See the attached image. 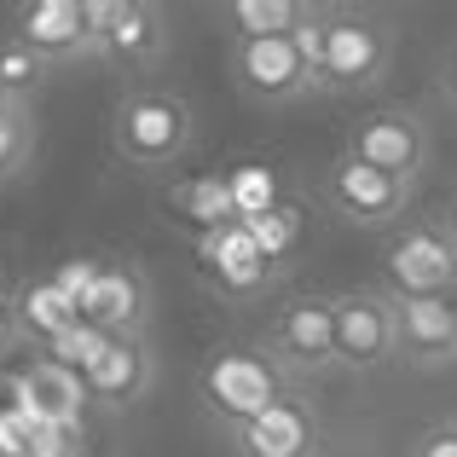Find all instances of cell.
Instances as JSON below:
<instances>
[{"label": "cell", "instance_id": "cell-28", "mask_svg": "<svg viewBox=\"0 0 457 457\" xmlns=\"http://www.w3.org/2000/svg\"><path fill=\"white\" fill-rule=\"evenodd\" d=\"M446 232H452V244H457V203H452V214H446Z\"/></svg>", "mask_w": 457, "mask_h": 457}, {"label": "cell", "instance_id": "cell-26", "mask_svg": "<svg viewBox=\"0 0 457 457\" xmlns=\"http://www.w3.org/2000/svg\"><path fill=\"white\" fill-rule=\"evenodd\" d=\"M12 336H18V324H12L6 307H0V347H12Z\"/></svg>", "mask_w": 457, "mask_h": 457}, {"label": "cell", "instance_id": "cell-30", "mask_svg": "<svg viewBox=\"0 0 457 457\" xmlns=\"http://www.w3.org/2000/svg\"><path fill=\"white\" fill-rule=\"evenodd\" d=\"M0 290H6V272H0Z\"/></svg>", "mask_w": 457, "mask_h": 457}, {"label": "cell", "instance_id": "cell-5", "mask_svg": "<svg viewBox=\"0 0 457 457\" xmlns=\"http://www.w3.org/2000/svg\"><path fill=\"white\" fill-rule=\"evenodd\" d=\"M267 359L290 382H319L336 370V312L330 295H295L267 324Z\"/></svg>", "mask_w": 457, "mask_h": 457}, {"label": "cell", "instance_id": "cell-1", "mask_svg": "<svg viewBox=\"0 0 457 457\" xmlns=\"http://www.w3.org/2000/svg\"><path fill=\"white\" fill-rule=\"evenodd\" d=\"M197 145V111L174 87H128L111 111V156L134 174L179 168Z\"/></svg>", "mask_w": 457, "mask_h": 457}, {"label": "cell", "instance_id": "cell-25", "mask_svg": "<svg viewBox=\"0 0 457 457\" xmlns=\"http://www.w3.org/2000/svg\"><path fill=\"white\" fill-rule=\"evenodd\" d=\"M411 457H457V423H446V428H428V435L411 446Z\"/></svg>", "mask_w": 457, "mask_h": 457}, {"label": "cell", "instance_id": "cell-3", "mask_svg": "<svg viewBox=\"0 0 457 457\" xmlns=\"http://www.w3.org/2000/svg\"><path fill=\"white\" fill-rule=\"evenodd\" d=\"M394 64V29L370 12L324 6V93H370Z\"/></svg>", "mask_w": 457, "mask_h": 457}, {"label": "cell", "instance_id": "cell-10", "mask_svg": "<svg viewBox=\"0 0 457 457\" xmlns=\"http://www.w3.org/2000/svg\"><path fill=\"white\" fill-rule=\"evenodd\" d=\"M411 191L417 186L377 174V168L353 162L347 151L324 168V203H330L342 220H353V226H394L405 209H411Z\"/></svg>", "mask_w": 457, "mask_h": 457}, {"label": "cell", "instance_id": "cell-31", "mask_svg": "<svg viewBox=\"0 0 457 457\" xmlns=\"http://www.w3.org/2000/svg\"><path fill=\"white\" fill-rule=\"evenodd\" d=\"M0 111H6V93H0Z\"/></svg>", "mask_w": 457, "mask_h": 457}, {"label": "cell", "instance_id": "cell-22", "mask_svg": "<svg viewBox=\"0 0 457 457\" xmlns=\"http://www.w3.org/2000/svg\"><path fill=\"white\" fill-rule=\"evenodd\" d=\"M237 226H244V232H249V244H255V249H261V255H267V261H278L284 249L295 244V232H302L290 209H272V214H261V220H237Z\"/></svg>", "mask_w": 457, "mask_h": 457}, {"label": "cell", "instance_id": "cell-6", "mask_svg": "<svg viewBox=\"0 0 457 457\" xmlns=\"http://www.w3.org/2000/svg\"><path fill=\"white\" fill-rule=\"evenodd\" d=\"M452 272H457V244L446 226L435 220H411L388 237L382 249V290L394 302L411 295H452Z\"/></svg>", "mask_w": 457, "mask_h": 457}, {"label": "cell", "instance_id": "cell-21", "mask_svg": "<svg viewBox=\"0 0 457 457\" xmlns=\"http://www.w3.org/2000/svg\"><path fill=\"white\" fill-rule=\"evenodd\" d=\"M104 342H111V336H104V330H93V324L81 319V324H70L64 336H53V342H46L41 353H46V359H58V365H70V370H81V377H87V365H93V359L104 353Z\"/></svg>", "mask_w": 457, "mask_h": 457}, {"label": "cell", "instance_id": "cell-20", "mask_svg": "<svg viewBox=\"0 0 457 457\" xmlns=\"http://www.w3.org/2000/svg\"><path fill=\"white\" fill-rule=\"evenodd\" d=\"M35 104H6L0 111V186H12V179L29 168L35 156Z\"/></svg>", "mask_w": 457, "mask_h": 457}, {"label": "cell", "instance_id": "cell-24", "mask_svg": "<svg viewBox=\"0 0 457 457\" xmlns=\"http://www.w3.org/2000/svg\"><path fill=\"white\" fill-rule=\"evenodd\" d=\"M0 423H29V411H23V382H18V370H0Z\"/></svg>", "mask_w": 457, "mask_h": 457}, {"label": "cell", "instance_id": "cell-15", "mask_svg": "<svg viewBox=\"0 0 457 457\" xmlns=\"http://www.w3.org/2000/svg\"><path fill=\"white\" fill-rule=\"evenodd\" d=\"M18 382H23V411H29L35 428H81V417H87V405H93L81 370L35 353L29 365L18 370Z\"/></svg>", "mask_w": 457, "mask_h": 457}, {"label": "cell", "instance_id": "cell-18", "mask_svg": "<svg viewBox=\"0 0 457 457\" xmlns=\"http://www.w3.org/2000/svg\"><path fill=\"white\" fill-rule=\"evenodd\" d=\"M12 324H18V336H35V342H53V336H64L70 324H81V307L70 302L64 290H58L53 278L46 284H29V290L18 295V307H12Z\"/></svg>", "mask_w": 457, "mask_h": 457}, {"label": "cell", "instance_id": "cell-19", "mask_svg": "<svg viewBox=\"0 0 457 457\" xmlns=\"http://www.w3.org/2000/svg\"><path fill=\"white\" fill-rule=\"evenodd\" d=\"M46 76H53V64H46L41 53H29L18 35L0 41V93H6V104H35V93L46 87Z\"/></svg>", "mask_w": 457, "mask_h": 457}, {"label": "cell", "instance_id": "cell-16", "mask_svg": "<svg viewBox=\"0 0 457 457\" xmlns=\"http://www.w3.org/2000/svg\"><path fill=\"white\" fill-rule=\"evenodd\" d=\"M226 440L237 457H319V411H312V400L290 394Z\"/></svg>", "mask_w": 457, "mask_h": 457}, {"label": "cell", "instance_id": "cell-13", "mask_svg": "<svg viewBox=\"0 0 457 457\" xmlns=\"http://www.w3.org/2000/svg\"><path fill=\"white\" fill-rule=\"evenodd\" d=\"M156 388V353L145 336H111L104 353L87 365V394L104 411H134Z\"/></svg>", "mask_w": 457, "mask_h": 457}, {"label": "cell", "instance_id": "cell-7", "mask_svg": "<svg viewBox=\"0 0 457 457\" xmlns=\"http://www.w3.org/2000/svg\"><path fill=\"white\" fill-rule=\"evenodd\" d=\"M342 151L353 156V162L377 168V174L417 186V174H423V162H428V122L411 111V104H388V111L359 116V122L347 128Z\"/></svg>", "mask_w": 457, "mask_h": 457}, {"label": "cell", "instance_id": "cell-9", "mask_svg": "<svg viewBox=\"0 0 457 457\" xmlns=\"http://www.w3.org/2000/svg\"><path fill=\"white\" fill-rule=\"evenodd\" d=\"M111 0H29L18 6V41L46 64H76L99 53V29Z\"/></svg>", "mask_w": 457, "mask_h": 457}, {"label": "cell", "instance_id": "cell-8", "mask_svg": "<svg viewBox=\"0 0 457 457\" xmlns=\"http://www.w3.org/2000/svg\"><path fill=\"white\" fill-rule=\"evenodd\" d=\"M226 70H232V87L244 93L249 104H295V99H312L319 81H312L307 58L295 53V41H232L226 46Z\"/></svg>", "mask_w": 457, "mask_h": 457}, {"label": "cell", "instance_id": "cell-17", "mask_svg": "<svg viewBox=\"0 0 457 457\" xmlns=\"http://www.w3.org/2000/svg\"><path fill=\"white\" fill-rule=\"evenodd\" d=\"M307 0H226L220 23L232 41H284L307 23Z\"/></svg>", "mask_w": 457, "mask_h": 457}, {"label": "cell", "instance_id": "cell-29", "mask_svg": "<svg viewBox=\"0 0 457 457\" xmlns=\"http://www.w3.org/2000/svg\"><path fill=\"white\" fill-rule=\"evenodd\" d=\"M452 302H457V272H452Z\"/></svg>", "mask_w": 457, "mask_h": 457}, {"label": "cell", "instance_id": "cell-4", "mask_svg": "<svg viewBox=\"0 0 457 457\" xmlns=\"http://www.w3.org/2000/svg\"><path fill=\"white\" fill-rule=\"evenodd\" d=\"M336 370L370 377V370L400 359V324H394V295L388 290H336Z\"/></svg>", "mask_w": 457, "mask_h": 457}, {"label": "cell", "instance_id": "cell-12", "mask_svg": "<svg viewBox=\"0 0 457 457\" xmlns=\"http://www.w3.org/2000/svg\"><path fill=\"white\" fill-rule=\"evenodd\" d=\"M81 319L104 336H145L151 330V278L134 261H104L99 284L81 302Z\"/></svg>", "mask_w": 457, "mask_h": 457}, {"label": "cell", "instance_id": "cell-14", "mask_svg": "<svg viewBox=\"0 0 457 457\" xmlns=\"http://www.w3.org/2000/svg\"><path fill=\"white\" fill-rule=\"evenodd\" d=\"M400 324V359L417 370H446L457 365V302L452 295H411L394 302Z\"/></svg>", "mask_w": 457, "mask_h": 457}, {"label": "cell", "instance_id": "cell-11", "mask_svg": "<svg viewBox=\"0 0 457 457\" xmlns=\"http://www.w3.org/2000/svg\"><path fill=\"white\" fill-rule=\"evenodd\" d=\"M168 41H174V29H168L162 6H151V0H111L93 58L116 70H151V64H162Z\"/></svg>", "mask_w": 457, "mask_h": 457}, {"label": "cell", "instance_id": "cell-23", "mask_svg": "<svg viewBox=\"0 0 457 457\" xmlns=\"http://www.w3.org/2000/svg\"><path fill=\"white\" fill-rule=\"evenodd\" d=\"M23 457H87V435L81 428H35Z\"/></svg>", "mask_w": 457, "mask_h": 457}, {"label": "cell", "instance_id": "cell-2", "mask_svg": "<svg viewBox=\"0 0 457 457\" xmlns=\"http://www.w3.org/2000/svg\"><path fill=\"white\" fill-rule=\"evenodd\" d=\"M295 382L267 359V347H220L197 377V400L226 435H237L244 423H255L261 411H272L278 400H290Z\"/></svg>", "mask_w": 457, "mask_h": 457}, {"label": "cell", "instance_id": "cell-27", "mask_svg": "<svg viewBox=\"0 0 457 457\" xmlns=\"http://www.w3.org/2000/svg\"><path fill=\"white\" fill-rule=\"evenodd\" d=\"M446 99L457 104V58H452V70H446Z\"/></svg>", "mask_w": 457, "mask_h": 457}]
</instances>
